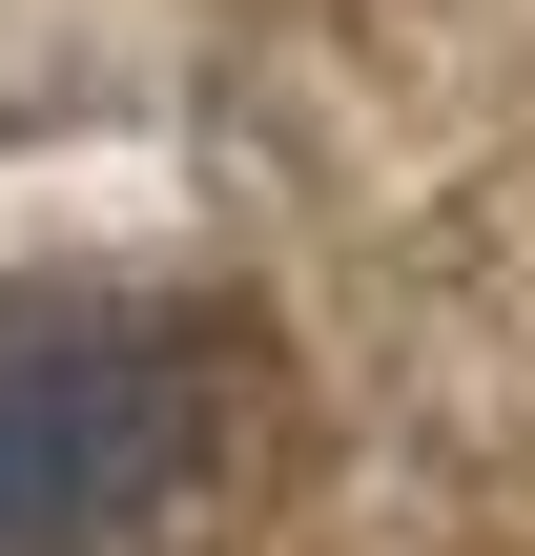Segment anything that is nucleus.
<instances>
[{
	"label": "nucleus",
	"instance_id": "obj_1",
	"mask_svg": "<svg viewBox=\"0 0 535 556\" xmlns=\"http://www.w3.org/2000/svg\"><path fill=\"white\" fill-rule=\"evenodd\" d=\"M268 475V351L227 309L41 289L0 309V556H227Z\"/></svg>",
	"mask_w": 535,
	"mask_h": 556
}]
</instances>
